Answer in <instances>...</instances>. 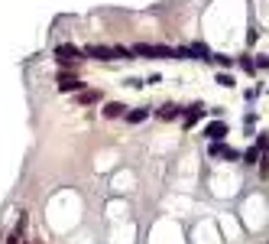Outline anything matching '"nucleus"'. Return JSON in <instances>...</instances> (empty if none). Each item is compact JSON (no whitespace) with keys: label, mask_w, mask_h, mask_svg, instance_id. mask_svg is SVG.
<instances>
[{"label":"nucleus","mask_w":269,"mask_h":244,"mask_svg":"<svg viewBox=\"0 0 269 244\" xmlns=\"http://www.w3.org/2000/svg\"><path fill=\"white\" fill-rule=\"evenodd\" d=\"M133 55H143V59H175V49L169 46H149V42H136Z\"/></svg>","instance_id":"3"},{"label":"nucleus","mask_w":269,"mask_h":244,"mask_svg":"<svg viewBox=\"0 0 269 244\" xmlns=\"http://www.w3.org/2000/svg\"><path fill=\"white\" fill-rule=\"evenodd\" d=\"M101 98H104L101 91H85V88H81V91H75V101L78 104H98Z\"/></svg>","instance_id":"9"},{"label":"nucleus","mask_w":269,"mask_h":244,"mask_svg":"<svg viewBox=\"0 0 269 244\" xmlns=\"http://www.w3.org/2000/svg\"><path fill=\"white\" fill-rule=\"evenodd\" d=\"M81 52H85L88 59H98V62H114V59L133 62V49L130 46H85Z\"/></svg>","instance_id":"1"},{"label":"nucleus","mask_w":269,"mask_h":244,"mask_svg":"<svg viewBox=\"0 0 269 244\" xmlns=\"http://www.w3.org/2000/svg\"><path fill=\"white\" fill-rule=\"evenodd\" d=\"M7 244H23V241H20V235H16V231H13V235L7 238Z\"/></svg>","instance_id":"18"},{"label":"nucleus","mask_w":269,"mask_h":244,"mask_svg":"<svg viewBox=\"0 0 269 244\" xmlns=\"http://www.w3.org/2000/svg\"><path fill=\"white\" fill-rule=\"evenodd\" d=\"M201 114H204V104H201V101H195L192 108H185V114H182V124H185V130H192V127L201 121Z\"/></svg>","instance_id":"6"},{"label":"nucleus","mask_w":269,"mask_h":244,"mask_svg":"<svg viewBox=\"0 0 269 244\" xmlns=\"http://www.w3.org/2000/svg\"><path fill=\"white\" fill-rule=\"evenodd\" d=\"M55 81H59V91H65V95H75V91H81V88H85V81L78 79L75 72H68V69H62Z\"/></svg>","instance_id":"4"},{"label":"nucleus","mask_w":269,"mask_h":244,"mask_svg":"<svg viewBox=\"0 0 269 244\" xmlns=\"http://www.w3.org/2000/svg\"><path fill=\"white\" fill-rule=\"evenodd\" d=\"M123 118H127V124H143V121L149 118V108H133V111H127Z\"/></svg>","instance_id":"10"},{"label":"nucleus","mask_w":269,"mask_h":244,"mask_svg":"<svg viewBox=\"0 0 269 244\" xmlns=\"http://www.w3.org/2000/svg\"><path fill=\"white\" fill-rule=\"evenodd\" d=\"M208 153H211V157H221V160H240V153H237L234 147H224V140L211 143V147H208Z\"/></svg>","instance_id":"8"},{"label":"nucleus","mask_w":269,"mask_h":244,"mask_svg":"<svg viewBox=\"0 0 269 244\" xmlns=\"http://www.w3.org/2000/svg\"><path fill=\"white\" fill-rule=\"evenodd\" d=\"M204 137H208L211 143L224 140V137H227V121H221V118H217L214 124H208V127H204Z\"/></svg>","instance_id":"7"},{"label":"nucleus","mask_w":269,"mask_h":244,"mask_svg":"<svg viewBox=\"0 0 269 244\" xmlns=\"http://www.w3.org/2000/svg\"><path fill=\"white\" fill-rule=\"evenodd\" d=\"M240 69H243V72H250V75H253V72H256V62H253V59H240Z\"/></svg>","instance_id":"16"},{"label":"nucleus","mask_w":269,"mask_h":244,"mask_svg":"<svg viewBox=\"0 0 269 244\" xmlns=\"http://www.w3.org/2000/svg\"><path fill=\"white\" fill-rule=\"evenodd\" d=\"M127 114V108L123 104H117V101H110V104H104V118H110V121H117V118H123Z\"/></svg>","instance_id":"12"},{"label":"nucleus","mask_w":269,"mask_h":244,"mask_svg":"<svg viewBox=\"0 0 269 244\" xmlns=\"http://www.w3.org/2000/svg\"><path fill=\"white\" fill-rule=\"evenodd\" d=\"M256 147H260V150L269 147V134H260V137H256Z\"/></svg>","instance_id":"17"},{"label":"nucleus","mask_w":269,"mask_h":244,"mask_svg":"<svg viewBox=\"0 0 269 244\" xmlns=\"http://www.w3.org/2000/svg\"><path fill=\"white\" fill-rule=\"evenodd\" d=\"M243 163H246V166L260 163V147H250V150H246V153H243Z\"/></svg>","instance_id":"14"},{"label":"nucleus","mask_w":269,"mask_h":244,"mask_svg":"<svg viewBox=\"0 0 269 244\" xmlns=\"http://www.w3.org/2000/svg\"><path fill=\"white\" fill-rule=\"evenodd\" d=\"M214 81H217L221 88H231V85H234V75H227V72H217V75H214Z\"/></svg>","instance_id":"15"},{"label":"nucleus","mask_w":269,"mask_h":244,"mask_svg":"<svg viewBox=\"0 0 269 244\" xmlns=\"http://www.w3.org/2000/svg\"><path fill=\"white\" fill-rule=\"evenodd\" d=\"M55 59H59L62 69H68V65L85 62V52H81L78 46H71V42H62V46H55Z\"/></svg>","instance_id":"2"},{"label":"nucleus","mask_w":269,"mask_h":244,"mask_svg":"<svg viewBox=\"0 0 269 244\" xmlns=\"http://www.w3.org/2000/svg\"><path fill=\"white\" fill-rule=\"evenodd\" d=\"M185 59H198V62H211V49L204 42H192V46H182Z\"/></svg>","instance_id":"5"},{"label":"nucleus","mask_w":269,"mask_h":244,"mask_svg":"<svg viewBox=\"0 0 269 244\" xmlns=\"http://www.w3.org/2000/svg\"><path fill=\"white\" fill-rule=\"evenodd\" d=\"M211 62H217L221 69H234V65H237V59H231V55H211Z\"/></svg>","instance_id":"13"},{"label":"nucleus","mask_w":269,"mask_h":244,"mask_svg":"<svg viewBox=\"0 0 269 244\" xmlns=\"http://www.w3.org/2000/svg\"><path fill=\"white\" fill-rule=\"evenodd\" d=\"M182 111L185 108H178V104H162V108H159V118L162 121H175V118H182Z\"/></svg>","instance_id":"11"}]
</instances>
